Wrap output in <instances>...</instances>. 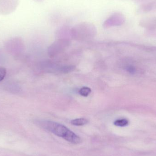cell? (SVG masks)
Segmentation results:
<instances>
[{"label":"cell","instance_id":"cell-1","mask_svg":"<svg viewBox=\"0 0 156 156\" xmlns=\"http://www.w3.org/2000/svg\"><path fill=\"white\" fill-rule=\"evenodd\" d=\"M70 32L73 38L78 40H86L95 36L96 28L91 23L82 22L74 26Z\"/></svg>","mask_w":156,"mask_h":156},{"label":"cell","instance_id":"cell-2","mask_svg":"<svg viewBox=\"0 0 156 156\" xmlns=\"http://www.w3.org/2000/svg\"><path fill=\"white\" fill-rule=\"evenodd\" d=\"M43 128L67 141L73 132L63 125L52 121H44L37 122Z\"/></svg>","mask_w":156,"mask_h":156},{"label":"cell","instance_id":"cell-4","mask_svg":"<svg viewBox=\"0 0 156 156\" xmlns=\"http://www.w3.org/2000/svg\"><path fill=\"white\" fill-rule=\"evenodd\" d=\"M125 20V17L122 14L115 13L105 21L103 27L105 28H109L112 27L121 26L124 23Z\"/></svg>","mask_w":156,"mask_h":156},{"label":"cell","instance_id":"cell-7","mask_svg":"<svg viewBox=\"0 0 156 156\" xmlns=\"http://www.w3.org/2000/svg\"><path fill=\"white\" fill-rule=\"evenodd\" d=\"M88 123V121L85 118H81L78 119H74L71 121V123L73 125L77 126H81L87 124Z\"/></svg>","mask_w":156,"mask_h":156},{"label":"cell","instance_id":"cell-11","mask_svg":"<svg viewBox=\"0 0 156 156\" xmlns=\"http://www.w3.org/2000/svg\"><path fill=\"white\" fill-rule=\"evenodd\" d=\"M6 71L5 69L0 67V81L2 80L6 75Z\"/></svg>","mask_w":156,"mask_h":156},{"label":"cell","instance_id":"cell-3","mask_svg":"<svg viewBox=\"0 0 156 156\" xmlns=\"http://www.w3.org/2000/svg\"><path fill=\"white\" fill-rule=\"evenodd\" d=\"M19 4V0H0V15H6L14 12Z\"/></svg>","mask_w":156,"mask_h":156},{"label":"cell","instance_id":"cell-6","mask_svg":"<svg viewBox=\"0 0 156 156\" xmlns=\"http://www.w3.org/2000/svg\"><path fill=\"white\" fill-rule=\"evenodd\" d=\"M140 25L144 27L154 28L156 26V16H150L141 19Z\"/></svg>","mask_w":156,"mask_h":156},{"label":"cell","instance_id":"cell-5","mask_svg":"<svg viewBox=\"0 0 156 156\" xmlns=\"http://www.w3.org/2000/svg\"><path fill=\"white\" fill-rule=\"evenodd\" d=\"M69 44V41L67 39H59L55 42L48 48V54L50 55L54 56L60 53Z\"/></svg>","mask_w":156,"mask_h":156},{"label":"cell","instance_id":"cell-8","mask_svg":"<svg viewBox=\"0 0 156 156\" xmlns=\"http://www.w3.org/2000/svg\"><path fill=\"white\" fill-rule=\"evenodd\" d=\"M7 90L12 92H18L20 90V86L18 84L15 83H9L7 86Z\"/></svg>","mask_w":156,"mask_h":156},{"label":"cell","instance_id":"cell-10","mask_svg":"<svg viewBox=\"0 0 156 156\" xmlns=\"http://www.w3.org/2000/svg\"><path fill=\"white\" fill-rule=\"evenodd\" d=\"M128 124V121L126 119H118L115 121L114 122V124L117 126H126Z\"/></svg>","mask_w":156,"mask_h":156},{"label":"cell","instance_id":"cell-12","mask_svg":"<svg viewBox=\"0 0 156 156\" xmlns=\"http://www.w3.org/2000/svg\"><path fill=\"white\" fill-rule=\"evenodd\" d=\"M36 1H38V2H43L44 0H36Z\"/></svg>","mask_w":156,"mask_h":156},{"label":"cell","instance_id":"cell-9","mask_svg":"<svg viewBox=\"0 0 156 156\" xmlns=\"http://www.w3.org/2000/svg\"><path fill=\"white\" fill-rule=\"evenodd\" d=\"M91 90L89 87H83L81 88L79 90V94L83 97H87L90 93Z\"/></svg>","mask_w":156,"mask_h":156}]
</instances>
